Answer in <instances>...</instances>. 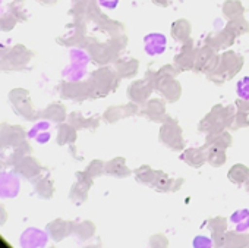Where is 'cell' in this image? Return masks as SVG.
Listing matches in <instances>:
<instances>
[{
  "mask_svg": "<svg viewBox=\"0 0 249 248\" xmlns=\"http://www.w3.org/2000/svg\"><path fill=\"white\" fill-rule=\"evenodd\" d=\"M161 141L166 143L167 146H170V149H182V146H183V141H182V137H180V130L176 125L163 127V130H161Z\"/></svg>",
  "mask_w": 249,
  "mask_h": 248,
  "instance_id": "cell-1",
  "label": "cell"
},
{
  "mask_svg": "<svg viewBox=\"0 0 249 248\" xmlns=\"http://www.w3.org/2000/svg\"><path fill=\"white\" fill-rule=\"evenodd\" d=\"M249 247V233H236L229 232L224 235V248H248Z\"/></svg>",
  "mask_w": 249,
  "mask_h": 248,
  "instance_id": "cell-2",
  "label": "cell"
},
{
  "mask_svg": "<svg viewBox=\"0 0 249 248\" xmlns=\"http://www.w3.org/2000/svg\"><path fill=\"white\" fill-rule=\"evenodd\" d=\"M166 49V38L161 34H150L145 37V50L148 55H160Z\"/></svg>",
  "mask_w": 249,
  "mask_h": 248,
  "instance_id": "cell-3",
  "label": "cell"
},
{
  "mask_svg": "<svg viewBox=\"0 0 249 248\" xmlns=\"http://www.w3.org/2000/svg\"><path fill=\"white\" fill-rule=\"evenodd\" d=\"M229 179L233 184L242 185V184H248L249 181V169L245 168L243 165H236L230 169L229 172Z\"/></svg>",
  "mask_w": 249,
  "mask_h": 248,
  "instance_id": "cell-4",
  "label": "cell"
},
{
  "mask_svg": "<svg viewBox=\"0 0 249 248\" xmlns=\"http://www.w3.org/2000/svg\"><path fill=\"white\" fill-rule=\"evenodd\" d=\"M106 171L116 176V178H124V176H128L131 173V171L126 168V165H124V160L123 159H114L111 160L107 166H106Z\"/></svg>",
  "mask_w": 249,
  "mask_h": 248,
  "instance_id": "cell-5",
  "label": "cell"
},
{
  "mask_svg": "<svg viewBox=\"0 0 249 248\" xmlns=\"http://www.w3.org/2000/svg\"><path fill=\"white\" fill-rule=\"evenodd\" d=\"M182 159L186 162V163H189L191 166H201L204 162H205V159H207V156L204 154V152L202 150H198V149H191V150H186V153L182 156Z\"/></svg>",
  "mask_w": 249,
  "mask_h": 248,
  "instance_id": "cell-6",
  "label": "cell"
},
{
  "mask_svg": "<svg viewBox=\"0 0 249 248\" xmlns=\"http://www.w3.org/2000/svg\"><path fill=\"white\" fill-rule=\"evenodd\" d=\"M173 37L179 41H183L189 37L191 34V25L186 21H179L173 25Z\"/></svg>",
  "mask_w": 249,
  "mask_h": 248,
  "instance_id": "cell-7",
  "label": "cell"
},
{
  "mask_svg": "<svg viewBox=\"0 0 249 248\" xmlns=\"http://www.w3.org/2000/svg\"><path fill=\"white\" fill-rule=\"evenodd\" d=\"M128 94H129V97H132L134 101L141 103V101H145V98L148 97V94H150V87H147V85L144 84L142 90H138V84L135 82L132 87H129Z\"/></svg>",
  "mask_w": 249,
  "mask_h": 248,
  "instance_id": "cell-8",
  "label": "cell"
},
{
  "mask_svg": "<svg viewBox=\"0 0 249 248\" xmlns=\"http://www.w3.org/2000/svg\"><path fill=\"white\" fill-rule=\"evenodd\" d=\"M207 160L213 165V166H220L226 162V154L223 149L218 147H211L210 153L207 154Z\"/></svg>",
  "mask_w": 249,
  "mask_h": 248,
  "instance_id": "cell-9",
  "label": "cell"
},
{
  "mask_svg": "<svg viewBox=\"0 0 249 248\" xmlns=\"http://www.w3.org/2000/svg\"><path fill=\"white\" fill-rule=\"evenodd\" d=\"M135 175H137V179H138L141 184H145V185H150V187H151V184H153L154 179H156L157 172L151 171L150 168H141V169H138V171L135 172Z\"/></svg>",
  "mask_w": 249,
  "mask_h": 248,
  "instance_id": "cell-10",
  "label": "cell"
},
{
  "mask_svg": "<svg viewBox=\"0 0 249 248\" xmlns=\"http://www.w3.org/2000/svg\"><path fill=\"white\" fill-rule=\"evenodd\" d=\"M210 229L213 230V233H224V229H226V226H227V222H226V219H223V217H215L214 220H211L210 222Z\"/></svg>",
  "mask_w": 249,
  "mask_h": 248,
  "instance_id": "cell-11",
  "label": "cell"
},
{
  "mask_svg": "<svg viewBox=\"0 0 249 248\" xmlns=\"http://www.w3.org/2000/svg\"><path fill=\"white\" fill-rule=\"evenodd\" d=\"M237 94L243 100H249V78H245V79L239 81V84H237Z\"/></svg>",
  "mask_w": 249,
  "mask_h": 248,
  "instance_id": "cell-12",
  "label": "cell"
},
{
  "mask_svg": "<svg viewBox=\"0 0 249 248\" xmlns=\"http://www.w3.org/2000/svg\"><path fill=\"white\" fill-rule=\"evenodd\" d=\"M150 244H151V248H167L169 241L163 235H154L151 236Z\"/></svg>",
  "mask_w": 249,
  "mask_h": 248,
  "instance_id": "cell-13",
  "label": "cell"
},
{
  "mask_svg": "<svg viewBox=\"0 0 249 248\" xmlns=\"http://www.w3.org/2000/svg\"><path fill=\"white\" fill-rule=\"evenodd\" d=\"M117 2L119 0H100V3L103 5V6H106V8H114L116 5H117Z\"/></svg>",
  "mask_w": 249,
  "mask_h": 248,
  "instance_id": "cell-14",
  "label": "cell"
},
{
  "mask_svg": "<svg viewBox=\"0 0 249 248\" xmlns=\"http://www.w3.org/2000/svg\"><path fill=\"white\" fill-rule=\"evenodd\" d=\"M154 2H156L157 5H167L169 0H154Z\"/></svg>",
  "mask_w": 249,
  "mask_h": 248,
  "instance_id": "cell-15",
  "label": "cell"
},
{
  "mask_svg": "<svg viewBox=\"0 0 249 248\" xmlns=\"http://www.w3.org/2000/svg\"><path fill=\"white\" fill-rule=\"evenodd\" d=\"M246 190L249 191V181H248V184H246Z\"/></svg>",
  "mask_w": 249,
  "mask_h": 248,
  "instance_id": "cell-16",
  "label": "cell"
}]
</instances>
